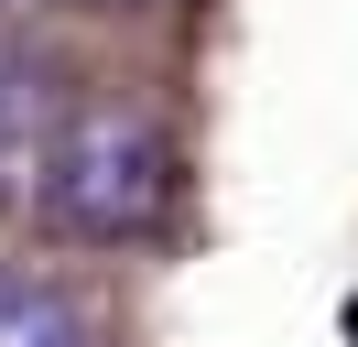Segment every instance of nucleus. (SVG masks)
<instances>
[{"label":"nucleus","instance_id":"f257e3e1","mask_svg":"<svg viewBox=\"0 0 358 347\" xmlns=\"http://www.w3.org/2000/svg\"><path fill=\"white\" fill-rule=\"evenodd\" d=\"M44 206L76 239H141L174 206V141L141 108H87L66 120V141L44 152Z\"/></svg>","mask_w":358,"mask_h":347},{"label":"nucleus","instance_id":"f03ea898","mask_svg":"<svg viewBox=\"0 0 358 347\" xmlns=\"http://www.w3.org/2000/svg\"><path fill=\"white\" fill-rule=\"evenodd\" d=\"M0 347H98V315L44 271H0Z\"/></svg>","mask_w":358,"mask_h":347},{"label":"nucleus","instance_id":"7ed1b4c3","mask_svg":"<svg viewBox=\"0 0 358 347\" xmlns=\"http://www.w3.org/2000/svg\"><path fill=\"white\" fill-rule=\"evenodd\" d=\"M11 108H22V55L0 43V130H11Z\"/></svg>","mask_w":358,"mask_h":347},{"label":"nucleus","instance_id":"20e7f679","mask_svg":"<svg viewBox=\"0 0 358 347\" xmlns=\"http://www.w3.org/2000/svg\"><path fill=\"white\" fill-rule=\"evenodd\" d=\"M87 11H131V0H87Z\"/></svg>","mask_w":358,"mask_h":347}]
</instances>
